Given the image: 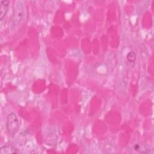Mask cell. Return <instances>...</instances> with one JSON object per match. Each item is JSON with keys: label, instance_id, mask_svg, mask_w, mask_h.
<instances>
[{"label": "cell", "instance_id": "6da1fadb", "mask_svg": "<svg viewBox=\"0 0 154 154\" xmlns=\"http://www.w3.org/2000/svg\"><path fill=\"white\" fill-rule=\"evenodd\" d=\"M7 129L11 135H14L19 131L20 123L17 115L11 112L7 117Z\"/></svg>", "mask_w": 154, "mask_h": 154}, {"label": "cell", "instance_id": "3957f363", "mask_svg": "<svg viewBox=\"0 0 154 154\" xmlns=\"http://www.w3.org/2000/svg\"><path fill=\"white\" fill-rule=\"evenodd\" d=\"M10 5L8 0H3L0 1V19L2 20L8 12Z\"/></svg>", "mask_w": 154, "mask_h": 154}, {"label": "cell", "instance_id": "7a4b0ae2", "mask_svg": "<svg viewBox=\"0 0 154 154\" xmlns=\"http://www.w3.org/2000/svg\"><path fill=\"white\" fill-rule=\"evenodd\" d=\"M23 7L21 3L19 2V4L16 5L15 14H14V17L15 19L14 21L16 22V23H19L21 20H23Z\"/></svg>", "mask_w": 154, "mask_h": 154}, {"label": "cell", "instance_id": "277c9868", "mask_svg": "<svg viewBox=\"0 0 154 154\" xmlns=\"http://www.w3.org/2000/svg\"><path fill=\"white\" fill-rule=\"evenodd\" d=\"M0 152L1 154L16 153L17 152V149H16L13 146L11 145H5L2 146L0 149Z\"/></svg>", "mask_w": 154, "mask_h": 154}, {"label": "cell", "instance_id": "5b68a950", "mask_svg": "<svg viewBox=\"0 0 154 154\" xmlns=\"http://www.w3.org/2000/svg\"><path fill=\"white\" fill-rule=\"evenodd\" d=\"M128 59L129 61H134L135 60V55L134 52H131L128 54Z\"/></svg>", "mask_w": 154, "mask_h": 154}]
</instances>
